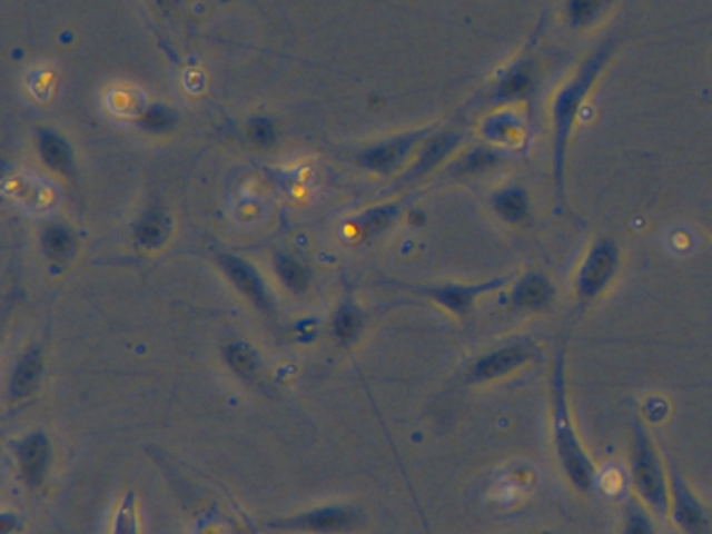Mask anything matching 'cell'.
I'll return each instance as SVG.
<instances>
[{
    "label": "cell",
    "mask_w": 712,
    "mask_h": 534,
    "mask_svg": "<svg viewBox=\"0 0 712 534\" xmlns=\"http://www.w3.org/2000/svg\"><path fill=\"white\" fill-rule=\"evenodd\" d=\"M540 534H554V533H547V531H543V533Z\"/></svg>",
    "instance_id": "83f0119b"
},
{
    "label": "cell",
    "mask_w": 712,
    "mask_h": 534,
    "mask_svg": "<svg viewBox=\"0 0 712 534\" xmlns=\"http://www.w3.org/2000/svg\"><path fill=\"white\" fill-rule=\"evenodd\" d=\"M42 376V355L40 350L30 349L19 359L13 378H11V399H23L32 395Z\"/></svg>",
    "instance_id": "9a60e30c"
},
{
    "label": "cell",
    "mask_w": 712,
    "mask_h": 534,
    "mask_svg": "<svg viewBox=\"0 0 712 534\" xmlns=\"http://www.w3.org/2000/svg\"><path fill=\"white\" fill-rule=\"evenodd\" d=\"M21 476L30 488H38L47 478L51 464V443L42 433L28 434L18 445Z\"/></svg>",
    "instance_id": "8fae6325"
},
{
    "label": "cell",
    "mask_w": 712,
    "mask_h": 534,
    "mask_svg": "<svg viewBox=\"0 0 712 534\" xmlns=\"http://www.w3.org/2000/svg\"><path fill=\"white\" fill-rule=\"evenodd\" d=\"M357 516L349 507H320L306 514L271 522L270 528L293 533L340 534L356 526Z\"/></svg>",
    "instance_id": "9c48e42d"
},
{
    "label": "cell",
    "mask_w": 712,
    "mask_h": 534,
    "mask_svg": "<svg viewBox=\"0 0 712 534\" xmlns=\"http://www.w3.org/2000/svg\"><path fill=\"white\" fill-rule=\"evenodd\" d=\"M612 0H564V19L573 30L594 26L606 13Z\"/></svg>",
    "instance_id": "2e32d148"
},
{
    "label": "cell",
    "mask_w": 712,
    "mask_h": 534,
    "mask_svg": "<svg viewBox=\"0 0 712 534\" xmlns=\"http://www.w3.org/2000/svg\"><path fill=\"white\" fill-rule=\"evenodd\" d=\"M136 236H138L140 245H145L147 249L159 247L168 236V219H166V216H159V214H151V216L145 217L138 224Z\"/></svg>",
    "instance_id": "ffe728a7"
},
{
    "label": "cell",
    "mask_w": 712,
    "mask_h": 534,
    "mask_svg": "<svg viewBox=\"0 0 712 534\" xmlns=\"http://www.w3.org/2000/svg\"><path fill=\"white\" fill-rule=\"evenodd\" d=\"M495 216L510 226H521L531 217V197L523 186H506L492 197Z\"/></svg>",
    "instance_id": "7c38bea8"
},
{
    "label": "cell",
    "mask_w": 712,
    "mask_h": 534,
    "mask_svg": "<svg viewBox=\"0 0 712 534\" xmlns=\"http://www.w3.org/2000/svg\"><path fill=\"white\" fill-rule=\"evenodd\" d=\"M42 245L52 259H66L73 250V236L63 226H51L42 234Z\"/></svg>",
    "instance_id": "7402d4cb"
},
{
    "label": "cell",
    "mask_w": 712,
    "mask_h": 534,
    "mask_svg": "<svg viewBox=\"0 0 712 534\" xmlns=\"http://www.w3.org/2000/svg\"><path fill=\"white\" fill-rule=\"evenodd\" d=\"M226 362L228 366L233 367L240 376H251L255 369H257V357H255V350L243 343L237 345H230L226 349Z\"/></svg>",
    "instance_id": "cb8c5ba5"
},
{
    "label": "cell",
    "mask_w": 712,
    "mask_h": 534,
    "mask_svg": "<svg viewBox=\"0 0 712 534\" xmlns=\"http://www.w3.org/2000/svg\"><path fill=\"white\" fill-rule=\"evenodd\" d=\"M523 119L512 111H497L483 121L481 132L492 147H510L523 138Z\"/></svg>",
    "instance_id": "5bb4252c"
},
{
    "label": "cell",
    "mask_w": 712,
    "mask_h": 534,
    "mask_svg": "<svg viewBox=\"0 0 712 534\" xmlns=\"http://www.w3.org/2000/svg\"><path fill=\"white\" fill-rule=\"evenodd\" d=\"M459 136L454 132L439 134L435 140H431V145L424 149L423 157H421V164L416 167L418 174H423L426 169L437 166L442 159H445L449 155V150L458 147Z\"/></svg>",
    "instance_id": "d6986e66"
},
{
    "label": "cell",
    "mask_w": 712,
    "mask_h": 534,
    "mask_svg": "<svg viewBox=\"0 0 712 534\" xmlns=\"http://www.w3.org/2000/svg\"><path fill=\"white\" fill-rule=\"evenodd\" d=\"M537 345L528 338H514L481 355L468 369V383L485 384L502 380L528 366L537 357Z\"/></svg>",
    "instance_id": "5b68a950"
},
{
    "label": "cell",
    "mask_w": 712,
    "mask_h": 534,
    "mask_svg": "<svg viewBox=\"0 0 712 534\" xmlns=\"http://www.w3.org/2000/svg\"><path fill=\"white\" fill-rule=\"evenodd\" d=\"M510 280H512L510 276H504V278H493V280H485V283L437 284V286H423V288H412V290L435 300L437 305H442L456 316H466L475 307L476 300L504 288Z\"/></svg>",
    "instance_id": "ba28073f"
},
{
    "label": "cell",
    "mask_w": 712,
    "mask_h": 534,
    "mask_svg": "<svg viewBox=\"0 0 712 534\" xmlns=\"http://www.w3.org/2000/svg\"><path fill=\"white\" fill-rule=\"evenodd\" d=\"M621 534H656L647 507L640 500H631L625 505Z\"/></svg>",
    "instance_id": "ac0fdd59"
},
{
    "label": "cell",
    "mask_w": 712,
    "mask_h": 534,
    "mask_svg": "<svg viewBox=\"0 0 712 534\" xmlns=\"http://www.w3.org/2000/svg\"><path fill=\"white\" fill-rule=\"evenodd\" d=\"M550 431L560 469L581 495H590L595 486V464L581 443L577 426L573 422L566 386V357L560 349L550 378Z\"/></svg>",
    "instance_id": "7a4b0ae2"
},
{
    "label": "cell",
    "mask_w": 712,
    "mask_h": 534,
    "mask_svg": "<svg viewBox=\"0 0 712 534\" xmlns=\"http://www.w3.org/2000/svg\"><path fill=\"white\" fill-rule=\"evenodd\" d=\"M616 50V40L609 38L600 47H595L577 67V71L564 82L556 92L550 109L552 123V182L556 190V199H564V184H566V161H568V145L571 134L575 128L578 113L585 105V99L594 90L595 82L611 63L612 55Z\"/></svg>",
    "instance_id": "6da1fadb"
},
{
    "label": "cell",
    "mask_w": 712,
    "mask_h": 534,
    "mask_svg": "<svg viewBox=\"0 0 712 534\" xmlns=\"http://www.w3.org/2000/svg\"><path fill=\"white\" fill-rule=\"evenodd\" d=\"M362 314L357 312L356 307L352 305H345L340 307L339 314L335 316V336L343 340V343H352L354 338H357V334L362 333Z\"/></svg>",
    "instance_id": "603a6c76"
},
{
    "label": "cell",
    "mask_w": 712,
    "mask_h": 534,
    "mask_svg": "<svg viewBox=\"0 0 712 534\" xmlns=\"http://www.w3.org/2000/svg\"><path fill=\"white\" fill-rule=\"evenodd\" d=\"M113 534H136L135 495H128L121 503L116 516Z\"/></svg>",
    "instance_id": "484cf974"
},
{
    "label": "cell",
    "mask_w": 712,
    "mask_h": 534,
    "mask_svg": "<svg viewBox=\"0 0 712 534\" xmlns=\"http://www.w3.org/2000/svg\"><path fill=\"white\" fill-rule=\"evenodd\" d=\"M669 516L683 534H711V516L678 466L669 467Z\"/></svg>",
    "instance_id": "8992f818"
},
{
    "label": "cell",
    "mask_w": 712,
    "mask_h": 534,
    "mask_svg": "<svg viewBox=\"0 0 712 534\" xmlns=\"http://www.w3.org/2000/svg\"><path fill=\"white\" fill-rule=\"evenodd\" d=\"M556 299V286L543 271H526L510 286L508 307L514 314L533 316L550 309Z\"/></svg>",
    "instance_id": "30bf717a"
},
{
    "label": "cell",
    "mask_w": 712,
    "mask_h": 534,
    "mask_svg": "<svg viewBox=\"0 0 712 534\" xmlns=\"http://www.w3.org/2000/svg\"><path fill=\"white\" fill-rule=\"evenodd\" d=\"M623 264V253L611 236H600L583 255L575 274V297L581 305L600 299L616 280Z\"/></svg>",
    "instance_id": "277c9868"
},
{
    "label": "cell",
    "mask_w": 712,
    "mask_h": 534,
    "mask_svg": "<svg viewBox=\"0 0 712 534\" xmlns=\"http://www.w3.org/2000/svg\"><path fill=\"white\" fill-rule=\"evenodd\" d=\"M221 267L228 274V278L237 284L238 288L254 300L257 307L261 309H270V297L266 293V286L261 283V278L257 276L254 267L247 266L245 261H240L237 257H221Z\"/></svg>",
    "instance_id": "4fadbf2b"
},
{
    "label": "cell",
    "mask_w": 712,
    "mask_h": 534,
    "mask_svg": "<svg viewBox=\"0 0 712 534\" xmlns=\"http://www.w3.org/2000/svg\"><path fill=\"white\" fill-rule=\"evenodd\" d=\"M540 83V66L533 55H521L495 80L490 95L492 105H514L533 100Z\"/></svg>",
    "instance_id": "52a82bcc"
},
{
    "label": "cell",
    "mask_w": 712,
    "mask_h": 534,
    "mask_svg": "<svg viewBox=\"0 0 712 534\" xmlns=\"http://www.w3.org/2000/svg\"><path fill=\"white\" fill-rule=\"evenodd\" d=\"M40 152L44 157V161L55 169H61V171H68L71 166V159H69V149L66 147V142L55 136V134H42L40 138Z\"/></svg>",
    "instance_id": "44dd1931"
},
{
    "label": "cell",
    "mask_w": 712,
    "mask_h": 534,
    "mask_svg": "<svg viewBox=\"0 0 712 534\" xmlns=\"http://www.w3.org/2000/svg\"><path fill=\"white\" fill-rule=\"evenodd\" d=\"M168 123H170V117L166 109H154L149 111V116L145 117V126L151 130H164L168 128Z\"/></svg>",
    "instance_id": "4316f807"
},
{
    "label": "cell",
    "mask_w": 712,
    "mask_h": 534,
    "mask_svg": "<svg viewBox=\"0 0 712 534\" xmlns=\"http://www.w3.org/2000/svg\"><path fill=\"white\" fill-rule=\"evenodd\" d=\"M504 164V152L497 147H478L473 149L458 164V174L462 176H478L485 171H492Z\"/></svg>",
    "instance_id": "e0dca14e"
},
{
    "label": "cell",
    "mask_w": 712,
    "mask_h": 534,
    "mask_svg": "<svg viewBox=\"0 0 712 534\" xmlns=\"http://www.w3.org/2000/svg\"><path fill=\"white\" fill-rule=\"evenodd\" d=\"M276 269H278L280 280L293 290H304L306 288L309 276H307L306 267L301 266L299 261H295L290 257H278Z\"/></svg>",
    "instance_id": "d4e9b609"
},
{
    "label": "cell",
    "mask_w": 712,
    "mask_h": 534,
    "mask_svg": "<svg viewBox=\"0 0 712 534\" xmlns=\"http://www.w3.org/2000/svg\"><path fill=\"white\" fill-rule=\"evenodd\" d=\"M629 474L637 500L654 516H669V469H664L659 449L640 417H633L631 424Z\"/></svg>",
    "instance_id": "3957f363"
}]
</instances>
